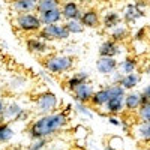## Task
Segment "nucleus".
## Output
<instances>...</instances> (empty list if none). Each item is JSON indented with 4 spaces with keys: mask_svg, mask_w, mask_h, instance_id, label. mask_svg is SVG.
Here are the masks:
<instances>
[{
    "mask_svg": "<svg viewBox=\"0 0 150 150\" xmlns=\"http://www.w3.org/2000/svg\"><path fill=\"white\" fill-rule=\"evenodd\" d=\"M108 122L111 123V125H114V126H119V125H120V122H119V119L117 117H114V116H110V119H108Z\"/></svg>",
    "mask_w": 150,
    "mask_h": 150,
    "instance_id": "473e14b6",
    "label": "nucleus"
},
{
    "mask_svg": "<svg viewBox=\"0 0 150 150\" xmlns=\"http://www.w3.org/2000/svg\"><path fill=\"white\" fill-rule=\"evenodd\" d=\"M117 68H119V72L122 74V75H128V74H132L134 71H135V68H137V63H135V60H132V59H125V60H122L120 63L117 65Z\"/></svg>",
    "mask_w": 150,
    "mask_h": 150,
    "instance_id": "412c9836",
    "label": "nucleus"
},
{
    "mask_svg": "<svg viewBox=\"0 0 150 150\" xmlns=\"http://www.w3.org/2000/svg\"><path fill=\"white\" fill-rule=\"evenodd\" d=\"M39 18H41L42 24L50 26V24H57L62 18H63V14H62V9L56 8V9H51V11H47V12L39 14Z\"/></svg>",
    "mask_w": 150,
    "mask_h": 150,
    "instance_id": "6e6552de",
    "label": "nucleus"
},
{
    "mask_svg": "<svg viewBox=\"0 0 150 150\" xmlns=\"http://www.w3.org/2000/svg\"><path fill=\"white\" fill-rule=\"evenodd\" d=\"M108 147L112 149V150H123V140L120 138V137H112V138L110 140Z\"/></svg>",
    "mask_w": 150,
    "mask_h": 150,
    "instance_id": "c85d7f7f",
    "label": "nucleus"
},
{
    "mask_svg": "<svg viewBox=\"0 0 150 150\" xmlns=\"http://www.w3.org/2000/svg\"><path fill=\"white\" fill-rule=\"evenodd\" d=\"M110 101V93L107 90V87L105 89H101V90H98L93 93L92 99H90V102L95 105V107H105V104Z\"/></svg>",
    "mask_w": 150,
    "mask_h": 150,
    "instance_id": "ddd939ff",
    "label": "nucleus"
},
{
    "mask_svg": "<svg viewBox=\"0 0 150 150\" xmlns=\"http://www.w3.org/2000/svg\"><path fill=\"white\" fill-rule=\"evenodd\" d=\"M14 150H20V149H14Z\"/></svg>",
    "mask_w": 150,
    "mask_h": 150,
    "instance_id": "58836bf2",
    "label": "nucleus"
},
{
    "mask_svg": "<svg viewBox=\"0 0 150 150\" xmlns=\"http://www.w3.org/2000/svg\"><path fill=\"white\" fill-rule=\"evenodd\" d=\"M14 137V131L9 126L8 123H2L0 125V143H6Z\"/></svg>",
    "mask_w": 150,
    "mask_h": 150,
    "instance_id": "b1692460",
    "label": "nucleus"
},
{
    "mask_svg": "<svg viewBox=\"0 0 150 150\" xmlns=\"http://www.w3.org/2000/svg\"><path fill=\"white\" fill-rule=\"evenodd\" d=\"M147 74H150V66H149V68H147Z\"/></svg>",
    "mask_w": 150,
    "mask_h": 150,
    "instance_id": "e433bc0d",
    "label": "nucleus"
},
{
    "mask_svg": "<svg viewBox=\"0 0 150 150\" xmlns=\"http://www.w3.org/2000/svg\"><path fill=\"white\" fill-rule=\"evenodd\" d=\"M96 68L101 74H111L117 69V62L114 57H99L96 62Z\"/></svg>",
    "mask_w": 150,
    "mask_h": 150,
    "instance_id": "0eeeda50",
    "label": "nucleus"
},
{
    "mask_svg": "<svg viewBox=\"0 0 150 150\" xmlns=\"http://www.w3.org/2000/svg\"><path fill=\"white\" fill-rule=\"evenodd\" d=\"M80 21H81L83 26H86V27H96L99 24V17L96 14V11L90 9V11L84 12V14L81 15Z\"/></svg>",
    "mask_w": 150,
    "mask_h": 150,
    "instance_id": "4468645a",
    "label": "nucleus"
},
{
    "mask_svg": "<svg viewBox=\"0 0 150 150\" xmlns=\"http://www.w3.org/2000/svg\"><path fill=\"white\" fill-rule=\"evenodd\" d=\"M123 107H125V96L111 98L105 104V110L108 114H117V112H120L123 110Z\"/></svg>",
    "mask_w": 150,
    "mask_h": 150,
    "instance_id": "f8f14e48",
    "label": "nucleus"
},
{
    "mask_svg": "<svg viewBox=\"0 0 150 150\" xmlns=\"http://www.w3.org/2000/svg\"><path fill=\"white\" fill-rule=\"evenodd\" d=\"M93 87H92V84H89L87 81H84V83H81L77 89L74 90V99L75 101H80V102H89L90 99H92V96H93Z\"/></svg>",
    "mask_w": 150,
    "mask_h": 150,
    "instance_id": "423d86ee",
    "label": "nucleus"
},
{
    "mask_svg": "<svg viewBox=\"0 0 150 150\" xmlns=\"http://www.w3.org/2000/svg\"><path fill=\"white\" fill-rule=\"evenodd\" d=\"M138 117L141 122H150V101L143 104L138 110Z\"/></svg>",
    "mask_w": 150,
    "mask_h": 150,
    "instance_id": "cd10ccee",
    "label": "nucleus"
},
{
    "mask_svg": "<svg viewBox=\"0 0 150 150\" xmlns=\"http://www.w3.org/2000/svg\"><path fill=\"white\" fill-rule=\"evenodd\" d=\"M26 44H27V48L33 53H44L47 50V44L41 38H30V39H27Z\"/></svg>",
    "mask_w": 150,
    "mask_h": 150,
    "instance_id": "a211bd4d",
    "label": "nucleus"
},
{
    "mask_svg": "<svg viewBox=\"0 0 150 150\" xmlns=\"http://www.w3.org/2000/svg\"><path fill=\"white\" fill-rule=\"evenodd\" d=\"M59 8V0H39L36 5V9L39 14L42 12H47V11H51V9H56Z\"/></svg>",
    "mask_w": 150,
    "mask_h": 150,
    "instance_id": "4be33fe9",
    "label": "nucleus"
},
{
    "mask_svg": "<svg viewBox=\"0 0 150 150\" xmlns=\"http://www.w3.org/2000/svg\"><path fill=\"white\" fill-rule=\"evenodd\" d=\"M144 33H146V30H144V29H140L138 32L135 33V39H138V41L143 39V38H144Z\"/></svg>",
    "mask_w": 150,
    "mask_h": 150,
    "instance_id": "72a5a7b5",
    "label": "nucleus"
},
{
    "mask_svg": "<svg viewBox=\"0 0 150 150\" xmlns=\"http://www.w3.org/2000/svg\"><path fill=\"white\" fill-rule=\"evenodd\" d=\"M87 78H89V74H87V72H77V74L72 75V77L68 80V89L74 92L81 83L87 81Z\"/></svg>",
    "mask_w": 150,
    "mask_h": 150,
    "instance_id": "6ab92c4d",
    "label": "nucleus"
},
{
    "mask_svg": "<svg viewBox=\"0 0 150 150\" xmlns=\"http://www.w3.org/2000/svg\"><path fill=\"white\" fill-rule=\"evenodd\" d=\"M3 120H5V116H3V114H0V125L3 123Z\"/></svg>",
    "mask_w": 150,
    "mask_h": 150,
    "instance_id": "c9c22d12",
    "label": "nucleus"
},
{
    "mask_svg": "<svg viewBox=\"0 0 150 150\" xmlns=\"http://www.w3.org/2000/svg\"><path fill=\"white\" fill-rule=\"evenodd\" d=\"M36 2L35 0H12V8L20 14H27L32 12L33 9H36Z\"/></svg>",
    "mask_w": 150,
    "mask_h": 150,
    "instance_id": "9d476101",
    "label": "nucleus"
},
{
    "mask_svg": "<svg viewBox=\"0 0 150 150\" xmlns=\"http://www.w3.org/2000/svg\"><path fill=\"white\" fill-rule=\"evenodd\" d=\"M45 144H47L45 138H38V140H35V143H32L29 146V150H42L45 147Z\"/></svg>",
    "mask_w": 150,
    "mask_h": 150,
    "instance_id": "7c9ffc66",
    "label": "nucleus"
},
{
    "mask_svg": "<svg viewBox=\"0 0 150 150\" xmlns=\"http://www.w3.org/2000/svg\"><path fill=\"white\" fill-rule=\"evenodd\" d=\"M21 111H23V108H21L18 104H11L9 107L5 108L3 116H5V117H14V119H17V116L20 114Z\"/></svg>",
    "mask_w": 150,
    "mask_h": 150,
    "instance_id": "bb28decb",
    "label": "nucleus"
},
{
    "mask_svg": "<svg viewBox=\"0 0 150 150\" xmlns=\"http://www.w3.org/2000/svg\"><path fill=\"white\" fill-rule=\"evenodd\" d=\"M5 112V104H3V101L0 99V114H3Z\"/></svg>",
    "mask_w": 150,
    "mask_h": 150,
    "instance_id": "f704fd0d",
    "label": "nucleus"
},
{
    "mask_svg": "<svg viewBox=\"0 0 150 150\" xmlns=\"http://www.w3.org/2000/svg\"><path fill=\"white\" fill-rule=\"evenodd\" d=\"M62 14L66 20H80L81 18V11L75 2H66L62 8Z\"/></svg>",
    "mask_w": 150,
    "mask_h": 150,
    "instance_id": "1a4fd4ad",
    "label": "nucleus"
},
{
    "mask_svg": "<svg viewBox=\"0 0 150 150\" xmlns=\"http://www.w3.org/2000/svg\"><path fill=\"white\" fill-rule=\"evenodd\" d=\"M125 107L128 110L134 111V110H138L141 107V95H137V93H129L125 96Z\"/></svg>",
    "mask_w": 150,
    "mask_h": 150,
    "instance_id": "aec40b11",
    "label": "nucleus"
},
{
    "mask_svg": "<svg viewBox=\"0 0 150 150\" xmlns=\"http://www.w3.org/2000/svg\"><path fill=\"white\" fill-rule=\"evenodd\" d=\"M68 123V116L65 112H50L42 114L38 120L32 123L29 134L33 140L38 138H47V137L59 132L62 128Z\"/></svg>",
    "mask_w": 150,
    "mask_h": 150,
    "instance_id": "f257e3e1",
    "label": "nucleus"
},
{
    "mask_svg": "<svg viewBox=\"0 0 150 150\" xmlns=\"http://www.w3.org/2000/svg\"><path fill=\"white\" fill-rule=\"evenodd\" d=\"M57 96L51 92H45V93H41L36 99V110L38 112L41 114H50L53 112L56 108H57Z\"/></svg>",
    "mask_w": 150,
    "mask_h": 150,
    "instance_id": "20e7f679",
    "label": "nucleus"
},
{
    "mask_svg": "<svg viewBox=\"0 0 150 150\" xmlns=\"http://www.w3.org/2000/svg\"><path fill=\"white\" fill-rule=\"evenodd\" d=\"M147 101H150V84L144 89V92L141 93V105L143 104H146Z\"/></svg>",
    "mask_w": 150,
    "mask_h": 150,
    "instance_id": "2f4dec72",
    "label": "nucleus"
},
{
    "mask_svg": "<svg viewBox=\"0 0 150 150\" xmlns=\"http://www.w3.org/2000/svg\"><path fill=\"white\" fill-rule=\"evenodd\" d=\"M69 32L65 26H59V24H50V26H44L42 30L39 32L41 39L44 41H54V39H68Z\"/></svg>",
    "mask_w": 150,
    "mask_h": 150,
    "instance_id": "39448f33",
    "label": "nucleus"
},
{
    "mask_svg": "<svg viewBox=\"0 0 150 150\" xmlns=\"http://www.w3.org/2000/svg\"><path fill=\"white\" fill-rule=\"evenodd\" d=\"M120 51L119 50V45L116 41H107L101 45V48H99V56L101 57H114L117 53Z\"/></svg>",
    "mask_w": 150,
    "mask_h": 150,
    "instance_id": "9b49d317",
    "label": "nucleus"
},
{
    "mask_svg": "<svg viewBox=\"0 0 150 150\" xmlns=\"http://www.w3.org/2000/svg\"><path fill=\"white\" fill-rule=\"evenodd\" d=\"M78 2H87V0H78Z\"/></svg>",
    "mask_w": 150,
    "mask_h": 150,
    "instance_id": "4c0bfd02",
    "label": "nucleus"
},
{
    "mask_svg": "<svg viewBox=\"0 0 150 150\" xmlns=\"http://www.w3.org/2000/svg\"><path fill=\"white\" fill-rule=\"evenodd\" d=\"M119 21H120V17L116 12H110V14H107L105 18H104V26L107 29H114V27L119 26Z\"/></svg>",
    "mask_w": 150,
    "mask_h": 150,
    "instance_id": "5701e85b",
    "label": "nucleus"
},
{
    "mask_svg": "<svg viewBox=\"0 0 150 150\" xmlns=\"http://www.w3.org/2000/svg\"><path fill=\"white\" fill-rule=\"evenodd\" d=\"M35 2H39V0H35Z\"/></svg>",
    "mask_w": 150,
    "mask_h": 150,
    "instance_id": "ea45409f",
    "label": "nucleus"
},
{
    "mask_svg": "<svg viewBox=\"0 0 150 150\" xmlns=\"http://www.w3.org/2000/svg\"><path fill=\"white\" fill-rule=\"evenodd\" d=\"M143 15H144V12L138 8V5H129L125 9V21H128V23H134L135 20H138Z\"/></svg>",
    "mask_w": 150,
    "mask_h": 150,
    "instance_id": "2eb2a0df",
    "label": "nucleus"
},
{
    "mask_svg": "<svg viewBox=\"0 0 150 150\" xmlns=\"http://www.w3.org/2000/svg\"><path fill=\"white\" fill-rule=\"evenodd\" d=\"M126 35H128V29H126V27L117 26V27L112 29V32H111V39L116 41V42H119V41L125 39V38H126Z\"/></svg>",
    "mask_w": 150,
    "mask_h": 150,
    "instance_id": "393cba45",
    "label": "nucleus"
},
{
    "mask_svg": "<svg viewBox=\"0 0 150 150\" xmlns=\"http://www.w3.org/2000/svg\"><path fill=\"white\" fill-rule=\"evenodd\" d=\"M72 65H74V60L69 56H51V57L45 59V62H44V66L51 74L66 72L72 68Z\"/></svg>",
    "mask_w": 150,
    "mask_h": 150,
    "instance_id": "f03ea898",
    "label": "nucleus"
},
{
    "mask_svg": "<svg viewBox=\"0 0 150 150\" xmlns=\"http://www.w3.org/2000/svg\"><path fill=\"white\" fill-rule=\"evenodd\" d=\"M15 26L21 30V32H26V33H33V32H38L42 26V21L41 18L35 15V14H20L15 20Z\"/></svg>",
    "mask_w": 150,
    "mask_h": 150,
    "instance_id": "7ed1b4c3",
    "label": "nucleus"
},
{
    "mask_svg": "<svg viewBox=\"0 0 150 150\" xmlns=\"http://www.w3.org/2000/svg\"><path fill=\"white\" fill-rule=\"evenodd\" d=\"M65 27L68 29L69 33H80L83 32V24L80 20H68V23L65 24Z\"/></svg>",
    "mask_w": 150,
    "mask_h": 150,
    "instance_id": "a878e982",
    "label": "nucleus"
},
{
    "mask_svg": "<svg viewBox=\"0 0 150 150\" xmlns=\"http://www.w3.org/2000/svg\"><path fill=\"white\" fill-rule=\"evenodd\" d=\"M140 83V75H137V74H128V75H123L122 80H120V86L123 87L125 90H131L134 89V87Z\"/></svg>",
    "mask_w": 150,
    "mask_h": 150,
    "instance_id": "f3484780",
    "label": "nucleus"
},
{
    "mask_svg": "<svg viewBox=\"0 0 150 150\" xmlns=\"http://www.w3.org/2000/svg\"><path fill=\"white\" fill-rule=\"evenodd\" d=\"M75 110H77L78 112H81V114H84V116H87V117H92L93 114H92V111L87 108L86 105H84V102H80V101H75Z\"/></svg>",
    "mask_w": 150,
    "mask_h": 150,
    "instance_id": "c756f323",
    "label": "nucleus"
},
{
    "mask_svg": "<svg viewBox=\"0 0 150 150\" xmlns=\"http://www.w3.org/2000/svg\"><path fill=\"white\" fill-rule=\"evenodd\" d=\"M135 135L146 143H150V122H140V125L135 128Z\"/></svg>",
    "mask_w": 150,
    "mask_h": 150,
    "instance_id": "dca6fc26",
    "label": "nucleus"
}]
</instances>
